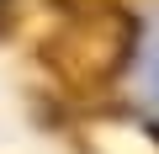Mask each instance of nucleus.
Here are the masks:
<instances>
[{"mask_svg":"<svg viewBox=\"0 0 159 154\" xmlns=\"http://www.w3.org/2000/svg\"><path fill=\"white\" fill-rule=\"evenodd\" d=\"M138 48V16L133 11H80L58 16L37 37V64L69 96H101L122 80Z\"/></svg>","mask_w":159,"mask_h":154,"instance_id":"1","label":"nucleus"},{"mask_svg":"<svg viewBox=\"0 0 159 154\" xmlns=\"http://www.w3.org/2000/svg\"><path fill=\"white\" fill-rule=\"evenodd\" d=\"M48 6L64 16H80V11H133V0H48Z\"/></svg>","mask_w":159,"mask_h":154,"instance_id":"2","label":"nucleus"},{"mask_svg":"<svg viewBox=\"0 0 159 154\" xmlns=\"http://www.w3.org/2000/svg\"><path fill=\"white\" fill-rule=\"evenodd\" d=\"M21 16H27V0H0V43H11V37H16Z\"/></svg>","mask_w":159,"mask_h":154,"instance_id":"3","label":"nucleus"},{"mask_svg":"<svg viewBox=\"0 0 159 154\" xmlns=\"http://www.w3.org/2000/svg\"><path fill=\"white\" fill-rule=\"evenodd\" d=\"M148 138H154V143H159V122H154V128H148Z\"/></svg>","mask_w":159,"mask_h":154,"instance_id":"4","label":"nucleus"}]
</instances>
